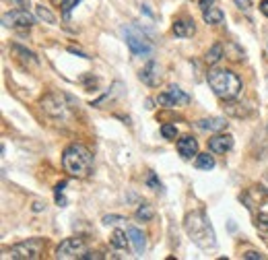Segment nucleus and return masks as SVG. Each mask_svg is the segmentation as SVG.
Returning <instances> with one entry per match:
<instances>
[{"label":"nucleus","mask_w":268,"mask_h":260,"mask_svg":"<svg viewBox=\"0 0 268 260\" xmlns=\"http://www.w3.org/2000/svg\"><path fill=\"white\" fill-rule=\"evenodd\" d=\"M157 103L163 107H178V105H188L190 103V95L184 93L179 87H169L165 93L157 95Z\"/></svg>","instance_id":"obj_9"},{"label":"nucleus","mask_w":268,"mask_h":260,"mask_svg":"<svg viewBox=\"0 0 268 260\" xmlns=\"http://www.w3.org/2000/svg\"><path fill=\"white\" fill-rule=\"evenodd\" d=\"M128 238H130V244L134 246V252H136V254H145V250H147V240H145L143 231H140L138 227H128Z\"/></svg>","instance_id":"obj_14"},{"label":"nucleus","mask_w":268,"mask_h":260,"mask_svg":"<svg viewBox=\"0 0 268 260\" xmlns=\"http://www.w3.org/2000/svg\"><path fill=\"white\" fill-rule=\"evenodd\" d=\"M60 2H62V0H60Z\"/></svg>","instance_id":"obj_36"},{"label":"nucleus","mask_w":268,"mask_h":260,"mask_svg":"<svg viewBox=\"0 0 268 260\" xmlns=\"http://www.w3.org/2000/svg\"><path fill=\"white\" fill-rule=\"evenodd\" d=\"M161 134H163V139H167V141H176L178 128H176L174 124H163V126H161Z\"/></svg>","instance_id":"obj_23"},{"label":"nucleus","mask_w":268,"mask_h":260,"mask_svg":"<svg viewBox=\"0 0 268 260\" xmlns=\"http://www.w3.org/2000/svg\"><path fill=\"white\" fill-rule=\"evenodd\" d=\"M147 186H149L151 190H161V188H163V186H161V182H159V177L155 175L153 172L147 175Z\"/></svg>","instance_id":"obj_26"},{"label":"nucleus","mask_w":268,"mask_h":260,"mask_svg":"<svg viewBox=\"0 0 268 260\" xmlns=\"http://www.w3.org/2000/svg\"><path fill=\"white\" fill-rule=\"evenodd\" d=\"M99 258H103V254H99V252H87L81 260H99Z\"/></svg>","instance_id":"obj_28"},{"label":"nucleus","mask_w":268,"mask_h":260,"mask_svg":"<svg viewBox=\"0 0 268 260\" xmlns=\"http://www.w3.org/2000/svg\"><path fill=\"white\" fill-rule=\"evenodd\" d=\"M138 79L143 81L145 85H149V87H157L159 81H161V68H159V64L155 62V60H149L147 66H143V71L138 73Z\"/></svg>","instance_id":"obj_10"},{"label":"nucleus","mask_w":268,"mask_h":260,"mask_svg":"<svg viewBox=\"0 0 268 260\" xmlns=\"http://www.w3.org/2000/svg\"><path fill=\"white\" fill-rule=\"evenodd\" d=\"M231 147H233V139L229 134H215L208 141V151L215 155H225L227 151H231Z\"/></svg>","instance_id":"obj_11"},{"label":"nucleus","mask_w":268,"mask_h":260,"mask_svg":"<svg viewBox=\"0 0 268 260\" xmlns=\"http://www.w3.org/2000/svg\"><path fill=\"white\" fill-rule=\"evenodd\" d=\"M196 126L200 130H206V132H221L227 128V122L223 118H204V120H198L196 122Z\"/></svg>","instance_id":"obj_13"},{"label":"nucleus","mask_w":268,"mask_h":260,"mask_svg":"<svg viewBox=\"0 0 268 260\" xmlns=\"http://www.w3.org/2000/svg\"><path fill=\"white\" fill-rule=\"evenodd\" d=\"M124 221H126V219L120 217V215H105L103 217V225H120Z\"/></svg>","instance_id":"obj_27"},{"label":"nucleus","mask_w":268,"mask_h":260,"mask_svg":"<svg viewBox=\"0 0 268 260\" xmlns=\"http://www.w3.org/2000/svg\"><path fill=\"white\" fill-rule=\"evenodd\" d=\"M35 15H37V19L46 21V23H50V25H54V23H56V17L52 15V12H50L46 6H35Z\"/></svg>","instance_id":"obj_22"},{"label":"nucleus","mask_w":268,"mask_h":260,"mask_svg":"<svg viewBox=\"0 0 268 260\" xmlns=\"http://www.w3.org/2000/svg\"><path fill=\"white\" fill-rule=\"evenodd\" d=\"M85 254H87V242L79 236L66 238L64 242H60L58 250H56V258L60 260H75V258H83Z\"/></svg>","instance_id":"obj_7"},{"label":"nucleus","mask_w":268,"mask_h":260,"mask_svg":"<svg viewBox=\"0 0 268 260\" xmlns=\"http://www.w3.org/2000/svg\"><path fill=\"white\" fill-rule=\"evenodd\" d=\"M260 227L268 231V217H266V219H260Z\"/></svg>","instance_id":"obj_34"},{"label":"nucleus","mask_w":268,"mask_h":260,"mask_svg":"<svg viewBox=\"0 0 268 260\" xmlns=\"http://www.w3.org/2000/svg\"><path fill=\"white\" fill-rule=\"evenodd\" d=\"M178 151L184 159H192L198 155V141L194 136H181L178 141Z\"/></svg>","instance_id":"obj_12"},{"label":"nucleus","mask_w":268,"mask_h":260,"mask_svg":"<svg viewBox=\"0 0 268 260\" xmlns=\"http://www.w3.org/2000/svg\"><path fill=\"white\" fill-rule=\"evenodd\" d=\"M2 23L4 27H15V29H29V27L35 23L33 15L27 8H17L2 15Z\"/></svg>","instance_id":"obj_8"},{"label":"nucleus","mask_w":268,"mask_h":260,"mask_svg":"<svg viewBox=\"0 0 268 260\" xmlns=\"http://www.w3.org/2000/svg\"><path fill=\"white\" fill-rule=\"evenodd\" d=\"M213 2H215V0H198V6H200L202 10H206V8L213 6Z\"/></svg>","instance_id":"obj_31"},{"label":"nucleus","mask_w":268,"mask_h":260,"mask_svg":"<svg viewBox=\"0 0 268 260\" xmlns=\"http://www.w3.org/2000/svg\"><path fill=\"white\" fill-rule=\"evenodd\" d=\"M126 236H128V231L116 229L114 236H111V246L118 248V250H126V248H128V242H130V238H126Z\"/></svg>","instance_id":"obj_17"},{"label":"nucleus","mask_w":268,"mask_h":260,"mask_svg":"<svg viewBox=\"0 0 268 260\" xmlns=\"http://www.w3.org/2000/svg\"><path fill=\"white\" fill-rule=\"evenodd\" d=\"M208 87L213 93L223 101H233L239 93H242V79H239L233 71L227 68H213L206 73Z\"/></svg>","instance_id":"obj_3"},{"label":"nucleus","mask_w":268,"mask_h":260,"mask_svg":"<svg viewBox=\"0 0 268 260\" xmlns=\"http://www.w3.org/2000/svg\"><path fill=\"white\" fill-rule=\"evenodd\" d=\"M10 50H12V54H19V58H21V60L31 62V64H37V58H35V54H33V52L25 50V48H21V46H12Z\"/></svg>","instance_id":"obj_21"},{"label":"nucleus","mask_w":268,"mask_h":260,"mask_svg":"<svg viewBox=\"0 0 268 260\" xmlns=\"http://www.w3.org/2000/svg\"><path fill=\"white\" fill-rule=\"evenodd\" d=\"M194 31H196V27H194V21H190V19H178L174 23L176 37H192Z\"/></svg>","instance_id":"obj_15"},{"label":"nucleus","mask_w":268,"mask_h":260,"mask_svg":"<svg viewBox=\"0 0 268 260\" xmlns=\"http://www.w3.org/2000/svg\"><path fill=\"white\" fill-rule=\"evenodd\" d=\"M184 229L188 238L200 246V248L208 250V248H215L217 246V238H215V229L210 225L208 217L204 211H192L186 215V221H184Z\"/></svg>","instance_id":"obj_2"},{"label":"nucleus","mask_w":268,"mask_h":260,"mask_svg":"<svg viewBox=\"0 0 268 260\" xmlns=\"http://www.w3.org/2000/svg\"><path fill=\"white\" fill-rule=\"evenodd\" d=\"M244 258L246 260H262V254H258V252H246Z\"/></svg>","instance_id":"obj_30"},{"label":"nucleus","mask_w":268,"mask_h":260,"mask_svg":"<svg viewBox=\"0 0 268 260\" xmlns=\"http://www.w3.org/2000/svg\"><path fill=\"white\" fill-rule=\"evenodd\" d=\"M235 4L242 8V10H250V6H252V0H235Z\"/></svg>","instance_id":"obj_29"},{"label":"nucleus","mask_w":268,"mask_h":260,"mask_svg":"<svg viewBox=\"0 0 268 260\" xmlns=\"http://www.w3.org/2000/svg\"><path fill=\"white\" fill-rule=\"evenodd\" d=\"M258 8H260V12H262L264 17H268V0H262V2H260V6H258Z\"/></svg>","instance_id":"obj_32"},{"label":"nucleus","mask_w":268,"mask_h":260,"mask_svg":"<svg viewBox=\"0 0 268 260\" xmlns=\"http://www.w3.org/2000/svg\"><path fill=\"white\" fill-rule=\"evenodd\" d=\"M41 209H44V204H41V202H35L33 204V211H41Z\"/></svg>","instance_id":"obj_35"},{"label":"nucleus","mask_w":268,"mask_h":260,"mask_svg":"<svg viewBox=\"0 0 268 260\" xmlns=\"http://www.w3.org/2000/svg\"><path fill=\"white\" fill-rule=\"evenodd\" d=\"M44 250V242L41 240H27V242H19L15 244L10 250L4 252V258L10 256L15 260H37Z\"/></svg>","instance_id":"obj_6"},{"label":"nucleus","mask_w":268,"mask_h":260,"mask_svg":"<svg viewBox=\"0 0 268 260\" xmlns=\"http://www.w3.org/2000/svg\"><path fill=\"white\" fill-rule=\"evenodd\" d=\"M79 2H81V0H62L60 6H62V12H64V19H68V17H70V10H73Z\"/></svg>","instance_id":"obj_24"},{"label":"nucleus","mask_w":268,"mask_h":260,"mask_svg":"<svg viewBox=\"0 0 268 260\" xmlns=\"http://www.w3.org/2000/svg\"><path fill=\"white\" fill-rule=\"evenodd\" d=\"M223 56H225V52H223V46H221V44H215L213 48H210V50L206 52L204 60H206L208 64H217V62H219Z\"/></svg>","instance_id":"obj_19"},{"label":"nucleus","mask_w":268,"mask_h":260,"mask_svg":"<svg viewBox=\"0 0 268 260\" xmlns=\"http://www.w3.org/2000/svg\"><path fill=\"white\" fill-rule=\"evenodd\" d=\"M262 190L268 192V173H264V177H262Z\"/></svg>","instance_id":"obj_33"},{"label":"nucleus","mask_w":268,"mask_h":260,"mask_svg":"<svg viewBox=\"0 0 268 260\" xmlns=\"http://www.w3.org/2000/svg\"><path fill=\"white\" fill-rule=\"evenodd\" d=\"M62 168L68 175L79 177V180L89 177L93 170V153L81 143L68 145L62 153Z\"/></svg>","instance_id":"obj_1"},{"label":"nucleus","mask_w":268,"mask_h":260,"mask_svg":"<svg viewBox=\"0 0 268 260\" xmlns=\"http://www.w3.org/2000/svg\"><path fill=\"white\" fill-rule=\"evenodd\" d=\"M194 166L198 168V170H213L215 168V157L213 155H208V153H202V155H196V161H194Z\"/></svg>","instance_id":"obj_18"},{"label":"nucleus","mask_w":268,"mask_h":260,"mask_svg":"<svg viewBox=\"0 0 268 260\" xmlns=\"http://www.w3.org/2000/svg\"><path fill=\"white\" fill-rule=\"evenodd\" d=\"M122 33H124V39H126V46H128V50L134 54V56H138V58L153 56V50H155L153 44L138 29L126 25V27H122Z\"/></svg>","instance_id":"obj_5"},{"label":"nucleus","mask_w":268,"mask_h":260,"mask_svg":"<svg viewBox=\"0 0 268 260\" xmlns=\"http://www.w3.org/2000/svg\"><path fill=\"white\" fill-rule=\"evenodd\" d=\"M202 17H204V23H208V25H221L225 21L223 10L217 6H210V8L202 10Z\"/></svg>","instance_id":"obj_16"},{"label":"nucleus","mask_w":268,"mask_h":260,"mask_svg":"<svg viewBox=\"0 0 268 260\" xmlns=\"http://www.w3.org/2000/svg\"><path fill=\"white\" fill-rule=\"evenodd\" d=\"M155 217V211L149 202H140V207L136 209V219L138 221H151V219Z\"/></svg>","instance_id":"obj_20"},{"label":"nucleus","mask_w":268,"mask_h":260,"mask_svg":"<svg viewBox=\"0 0 268 260\" xmlns=\"http://www.w3.org/2000/svg\"><path fill=\"white\" fill-rule=\"evenodd\" d=\"M64 188H66V182H60L58 186H56V190H54V192H56V202H58V204H60V207H64V204H66V198L62 196V192H64Z\"/></svg>","instance_id":"obj_25"},{"label":"nucleus","mask_w":268,"mask_h":260,"mask_svg":"<svg viewBox=\"0 0 268 260\" xmlns=\"http://www.w3.org/2000/svg\"><path fill=\"white\" fill-rule=\"evenodd\" d=\"M73 105L75 101L64 93H48L44 99L39 101V107L50 120L54 122H68L73 118Z\"/></svg>","instance_id":"obj_4"}]
</instances>
